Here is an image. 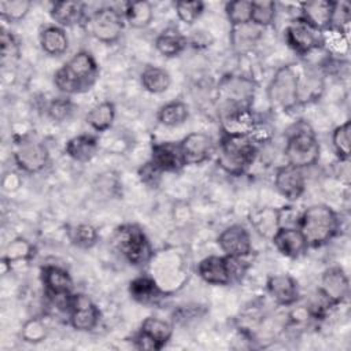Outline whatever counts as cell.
<instances>
[{
	"label": "cell",
	"mask_w": 351,
	"mask_h": 351,
	"mask_svg": "<svg viewBox=\"0 0 351 351\" xmlns=\"http://www.w3.org/2000/svg\"><path fill=\"white\" fill-rule=\"evenodd\" d=\"M348 291H350L348 277L340 266H332L322 273L318 293L330 306H336L344 302L348 296Z\"/></svg>",
	"instance_id": "cell-14"
},
{
	"label": "cell",
	"mask_w": 351,
	"mask_h": 351,
	"mask_svg": "<svg viewBox=\"0 0 351 351\" xmlns=\"http://www.w3.org/2000/svg\"><path fill=\"white\" fill-rule=\"evenodd\" d=\"M33 251H34V247L27 240H25V239H15V240H12L8 244L1 262L10 265V267H11L12 262L29 259L34 254Z\"/></svg>",
	"instance_id": "cell-36"
},
{
	"label": "cell",
	"mask_w": 351,
	"mask_h": 351,
	"mask_svg": "<svg viewBox=\"0 0 351 351\" xmlns=\"http://www.w3.org/2000/svg\"><path fill=\"white\" fill-rule=\"evenodd\" d=\"M258 145L248 134L222 133L219 140V167L230 176H241L254 163Z\"/></svg>",
	"instance_id": "cell-3"
},
{
	"label": "cell",
	"mask_w": 351,
	"mask_h": 351,
	"mask_svg": "<svg viewBox=\"0 0 351 351\" xmlns=\"http://www.w3.org/2000/svg\"><path fill=\"white\" fill-rule=\"evenodd\" d=\"M99 151L97 137L93 134H78L71 137L66 145L64 152L75 162L85 163L95 158Z\"/></svg>",
	"instance_id": "cell-24"
},
{
	"label": "cell",
	"mask_w": 351,
	"mask_h": 351,
	"mask_svg": "<svg viewBox=\"0 0 351 351\" xmlns=\"http://www.w3.org/2000/svg\"><path fill=\"white\" fill-rule=\"evenodd\" d=\"M162 171L151 162L148 160L145 165H143L138 170V177H140V181L144 182L145 185L148 186H158V184L160 182V178H162Z\"/></svg>",
	"instance_id": "cell-42"
},
{
	"label": "cell",
	"mask_w": 351,
	"mask_h": 351,
	"mask_svg": "<svg viewBox=\"0 0 351 351\" xmlns=\"http://www.w3.org/2000/svg\"><path fill=\"white\" fill-rule=\"evenodd\" d=\"M199 277L210 285H229L233 282L229 256L210 255L203 258L196 267Z\"/></svg>",
	"instance_id": "cell-16"
},
{
	"label": "cell",
	"mask_w": 351,
	"mask_h": 351,
	"mask_svg": "<svg viewBox=\"0 0 351 351\" xmlns=\"http://www.w3.org/2000/svg\"><path fill=\"white\" fill-rule=\"evenodd\" d=\"M21 337L26 343H40L47 337V326L40 318H30L23 324Z\"/></svg>",
	"instance_id": "cell-40"
},
{
	"label": "cell",
	"mask_w": 351,
	"mask_h": 351,
	"mask_svg": "<svg viewBox=\"0 0 351 351\" xmlns=\"http://www.w3.org/2000/svg\"><path fill=\"white\" fill-rule=\"evenodd\" d=\"M251 7L250 0H234L225 4V14L232 26L244 25L251 22Z\"/></svg>",
	"instance_id": "cell-34"
},
{
	"label": "cell",
	"mask_w": 351,
	"mask_h": 351,
	"mask_svg": "<svg viewBox=\"0 0 351 351\" xmlns=\"http://www.w3.org/2000/svg\"><path fill=\"white\" fill-rule=\"evenodd\" d=\"M267 292L280 306H292L300 296L298 281L289 274H274L267 278Z\"/></svg>",
	"instance_id": "cell-20"
},
{
	"label": "cell",
	"mask_w": 351,
	"mask_h": 351,
	"mask_svg": "<svg viewBox=\"0 0 351 351\" xmlns=\"http://www.w3.org/2000/svg\"><path fill=\"white\" fill-rule=\"evenodd\" d=\"M271 243L281 255L291 259L300 258L308 250L303 233L296 226L277 228V230L271 236Z\"/></svg>",
	"instance_id": "cell-18"
},
{
	"label": "cell",
	"mask_w": 351,
	"mask_h": 351,
	"mask_svg": "<svg viewBox=\"0 0 351 351\" xmlns=\"http://www.w3.org/2000/svg\"><path fill=\"white\" fill-rule=\"evenodd\" d=\"M73 111V104L69 99L58 97L52 100L47 108L48 115L55 121H64Z\"/></svg>",
	"instance_id": "cell-41"
},
{
	"label": "cell",
	"mask_w": 351,
	"mask_h": 351,
	"mask_svg": "<svg viewBox=\"0 0 351 351\" xmlns=\"http://www.w3.org/2000/svg\"><path fill=\"white\" fill-rule=\"evenodd\" d=\"M333 8L335 1L330 0L304 1L300 4V16L321 32H326L330 27Z\"/></svg>",
	"instance_id": "cell-22"
},
{
	"label": "cell",
	"mask_w": 351,
	"mask_h": 351,
	"mask_svg": "<svg viewBox=\"0 0 351 351\" xmlns=\"http://www.w3.org/2000/svg\"><path fill=\"white\" fill-rule=\"evenodd\" d=\"M69 322L78 332L93 330L100 321V310L85 293H71L69 302Z\"/></svg>",
	"instance_id": "cell-11"
},
{
	"label": "cell",
	"mask_w": 351,
	"mask_h": 351,
	"mask_svg": "<svg viewBox=\"0 0 351 351\" xmlns=\"http://www.w3.org/2000/svg\"><path fill=\"white\" fill-rule=\"evenodd\" d=\"M173 336V325L158 317H147L133 339L138 350H162Z\"/></svg>",
	"instance_id": "cell-10"
},
{
	"label": "cell",
	"mask_w": 351,
	"mask_h": 351,
	"mask_svg": "<svg viewBox=\"0 0 351 351\" xmlns=\"http://www.w3.org/2000/svg\"><path fill=\"white\" fill-rule=\"evenodd\" d=\"M162 173H178L185 167L180 143L162 141L151 147L149 159Z\"/></svg>",
	"instance_id": "cell-19"
},
{
	"label": "cell",
	"mask_w": 351,
	"mask_h": 351,
	"mask_svg": "<svg viewBox=\"0 0 351 351\" xmlns=\"http://www.w3.org/2000/svg\"><path fill=\"white\" fill-rule=\"evenodd\" d=\"M38 41L41 49L49 56H60L69 48V37L63 27L48 25L40 30Z\"/></svg>",
	"instance_id": "cell-25"
},
{
	"label": "cell",
	"mask_w": 351,
	"mask_h": 351,
	"mask_svg": "<svg viewBox=\"0 0 351 351\" xmlns=\"http://www.w3.org/2000/svg\"><path fill=\"white\" fill-rule=\"evenodd\" d=\"M70 240L80 248H90L97 241V230L90 223H78L70 230Z\"/></svg>",
	"instance_id": "cell-37"
},
{
	"label": "cell",
	"mask_w": 351,
	"mask_h": 351,
	"mask_svg": "<svg viewBox=\"0 0 351 351\" xmlns=\"http://www.w3.org/2000/svg\"><path fill=\"white\" fill-rule=\"evenodd\" d=\"M30 7L29 0H3L0 1V14L8 22H19L27 15Z\"/></svg>",
	"instance_id": "cell-35"
},
{
	"label": "cell",
	"mask_w": 351,
	"mask_h": 351,
	"mask_svg": "<svg viewBox=\"0 0 351 351\" xmlns=\"http://www.w3.org/2000/svg\"><path fill=\"white\" fill-rule=\"evenodd\" d=\"M123 18L129 23V26L134 29L147 27L154 18V8L149 1H133L128 3L123 11Z\"/></svg>",
	"instance_id": "cell-32"
},
{
	"label": "cell",
	"mask_w": 351,
	"mask_h": 351,
	"mask_svg": "<svg viewBox=\"0 0 351 351\" xmlns=\"http://www.w3.org/2000/svg\"><path fill=\"white\" fill-rule=\"evenodd\" d=\"M321 147L313 129L306 123L295 125V129L289 133L284 155L288 165L299 169L314 166L319 159Z\"/></svg>",
	"instance_id": "cell-5"
},
{
	"label": "cell",
	"mask_w": 351,
	"mask_h": 351,
	"mask_svg": "<svg viewBox=\"0 0 351 351\" xmlns=\"http://www.w3.org/2000/svg\"><path fill=\"white\" fill-rule=\"evenodd\" d=\"M16 166L29 174L40 173L49 160V152L45 144L34 140H22L14 151Z\"/></svg>",
	"instance_id": "cell-12"
},
{
	"label": "cell",
	"mask_w": 351,
	"mask_h": 351,
	"mask_svg": "<svg viewBox=\"0 0 351 351\" xmlns=\"http://www.w3.org/2000/svg\"><path fill=\"white\" fill-rule=\"evenodd\" d=\"M182 158L186 165H202L214 154L213 138L203 132H192L180 141Z\"/></svg>",
	"instance_id": "cell-17"
},
{
	"label": "cell",
	"mask_w": 351,
	"mask_h": 351,
	"mask_svg": "<svg viewBox=\"0 0 351 351\" xmlns=\"http://www.w3.org/2000/svg\"><path fill=\"white\" fill-rule=\"evenodd\" d=\"M274 186L281 196L293 202L298 200L306 189V177L303 169L292 165L280 166L274 174Z\"/></svg>",
	"instance_id": "cell-15"
},
{
	"label": "cell",
	"mask_w": 351,
	"mask_h": 351,
	"mask_svg": "<svg viewBox=\"0 0 351 351\" xmlns=\"http://www.w3.org/2000/svg\"><path fill=\"white\" fill-rule=\"evenodd\" d=\"M217 243L226 256L245 258L252 252L250 232L239 223L225 228L217 237Z\"/></svg>",
	"instance_id": "cell-13"
},
{
	"label": "cell",
	"mask_w": 351,
	"mask_h": 351,
	"mask_svg": "<svg viewBox=\"0 0 351 351\" xmlns=\"http://www.w3.org/2000/svg\"><path fill=\"white\" fill-rule=\"evenodd\" d=\"M115 244L132 266H143L152 256V248L144 230L134 223H126L115 230Z\"/></svg>",
	"instance_id": "cell-6"
},
{
	"label": "cell",
	"mask_w": 351,
	"mask_h": 351,
	"mask_svg": "<svg viewBox=\"0 0 351 351\" xmlns=\"http://www.w3.org/2000/svg\"><path fill=\"white\" fill-rule=\"evenodd\" d=\"M115 115V104L112 101L106 100L92 107L86 114L85 121L90 126V129H93L97 133H103L112 126Z\"/></svg>",
	"instance_id": "cell-29"
},
{
	"label": "cell",
	"mask_w": 351,
	"mask_h": 351,
	"mask_svg": "<svg viewBox=\"0 0 351 351\" xmlns=\"http://www.w3.org/2000/svg\"><path fill=\"white\" fill-rule=\"evenodd\" d=\"M299 74L296 64H285L274 73L266 89L273 110L289 111L299 106Z\"/></svg>",
	"instance_id": "cell-4"
},
{
	"label": "cell",
	"mask_w": 351,
	"mask_h": 351,
	"mask_svg": "<svg viewBox=\"0 0 351 351\" xmlns=\"http://www.w3.org/2000/svg\"><path fill=\"white\" fill-rule=\"evenodd\" d=\"M176 14L178 19L186 25L195 23L200 15L204 11V3L203 1H176L174 3Z\"/></svg>",
	"instance_id": "cell-39"
},
{
	"label": "cell",
	"mask_w": 351,
	"mask_h": 351,
	"mask_svg": "<svg viewBox=\"0 0 351 351\" xmlns=\"http://www.w3.org/2000/svg\"><path fill=\"white\" fill-rule=\"evenodd\" d=\"M188 117H189V108L186 103L181 100H171L163 104L156 112L158 122L167 128H176L182 125L188 119Z\"/></svg>",
	"instance_id": "cell-31"
},
{
	"label": "cell",
	"mask_w": 351,
	"mask_h": 351,
	"mask_svg": "<svg viewBox=\"0 0 351 351\" xmlns=\"http://www.w3.org/2000/svg\"><path fill=\"white\" fill-rule=\"evenodd\" d=\"M18 44L11 33L3 32L1 33V56L5 59L7 56H16L18 55Z\"/></svg>",
	"instance_id": "cell-43"
},
{
	"label": "cell",
	"mask_w": 351,
	"mask_h": 351,
	"mask_svg": "<svg viewBox=\"0 0 351 351\" xmlns=\"http://www.w3.org/2000/svg\"><path fill=\"white\" fill-rule=\"evenodd\" d=\"M41 281L49 298L73 293V278L63 267L48 265L41 269Z\"/></svg>",
	"instance_id": "cell-21"
},
{
	"label": "cell",
	"mask_w": 351,
	"mask_h": 351,
	"mask_svg": "<svg viewBox=\"0 0 351 351\" xmlns=\"http://www.w3.org/2000/svg\"><path fill=\"white\" fill-rule=\"evenodd\" d=\"M350 130L351 123L350 121H346L332 133V145L339 159H350Z\"/></svg>",
	"instance_id": "cell-38"
},
{
	"label": "cell",
	"mask_w": 351,
	"mask_h": 351,
	"mask_svg": "<svg viewBox=\"0 0 351 351\" xmlns=\"http://www.w3.org/2000/svg\"><path fill=\"white\" fill-rule=\"evenodd\" d=\"M298 228L303 233L308 248H317L325 245L337 234L340 219L332 207L313 204L300 213Z\"/></svg>",
	"instance_id": "cell-2"
},
{
	"label": "cell",
	"mask_w": 351,
	"mask_h": 351,
	"mask_svg": "<svg viewBox=\"0 0 351 351\" xmlns=\"http://www.w3.org/2000/svg\"><path fill=\"white\" fill-rule=\"evenodd\" d=\"M140 81H141L143 88L147 92L159 95L169 89V86L171 84V77H170L169 71L162 67L147 66L140 75Z\"/></svg>",
	"instance_id": "cell-30"
},
{
	"label": "cell",
	"mask_w": 351,
	"mask_h": 351,
	"mask_svg": "<svg viewBox=\"0 0 351 351\" xmlns=\"http://www.w3.org/2000/svg\"><path fill=\"white\" fill-rule=\"evenodd\" d=\"M129 293L133 300L141 304H155L163 296L160 287L152 277L148 276L133 278L129 282Z\"/></svg>",
	"instance_id": "cell-26"
},
{
	"label": "cell",
	"mask_w": 351,
	"mask_h": 351,
	"mask_svg": "<svg viewBox=\"0 0 351 351\" xmlns=\"http://www.w3.org/2000/svg\"><path fill=\"white\" fill-rule=\"evenodd\" d=\"M254 93L255 84L252 80L241 75H229L223 78L218 88L219 117L236 110L251 108Z\"/></svg>",
	"instance_id": "cell-7"
},
{
	"label": "cell",
	"mask_w": 351,
	"mask_h": 351,
	"mask_svg": "<svg viewBox=\"0 0 351 351\" xmlns=\"http://www.w3.org/2000/svg\"><path fill=\"white\" fill-rule=\"evenodd\" d=\"M277 12V4L271 0L252 1L251 22L259 27H267L274 22Z\"/></svg>",
	"instance_id": "cell-33"
},
{
	"label": "cell",
	"mask_w": 351,
	"mask_h": 351,
	"mask_svg": "<svg viewBox=\"0 0 351 351\" xmlns=\"http://www.w3.org/2000/svg\"><path fill=\"white\" fill-rule=\"evenodd\" d=\"M51 18L55 25L69 27L86 19L85 5L81 1H56L51 7Z\"/></svg>",
	"instance_id": "cell-23"
},
{
	"label": "cell",
	"mask_w": 351,
	"mask_h": 351,
	"mask_svg": "<svg viewBox=\"0 0 351 351\" xmlns=\"http://www.w3.org/2000/svg\"><path fill=\"white\" fill-rule=\"evenodd\" d=\"M88 32L104 44H114L123 32V16L114 7H101L86 16Z\"/></svg>",
	"instance_id": "cell-8"
},
{
	"label": "cell",
	"mask_w": 351,
	"mask_h": 351,
	"mask_svg": "<svg viewBox=\"0 0 351 351\" xmlns=\"http://www.w3.org/2000/svg\"><path fill=\"white\" fill-rule=\"evenodd\" d=\"M99 64L88 51H80L73 55L53 74L55 86L66 95L88 92L99 78Z\"/></svg>",
	"instance_id": "cell-1"
},
{
	"label": "cell",
	"mask_w": 351,
	"mask_h": 351,
	"mask_svg": "<svg viewBox=\"0 0 351 351\" xmlns=\"http://www.w3.org/2000/svg\"><path fill=\"white\" fill-rule=\"evenodd\" d=\"M186 44H188L186 37L176 27L165 29L155 38V48L160 55L166 58L178 56L185 49Z\"/></svg>",
	"instance_id": "cell-28"
},
{
	"label": "cell",
	"mask_w": 351,
	"mask_h": 351,
	"mask_svg": "<svg viewBox=\"0 0 351 351\" xmlns=\"http://www.w3.org/2000/svg\"><path fill=\"white\" fill-rule=\"evenodd\" d=\"M285 41L291 49L303 56L324 48V32L314 27L299 15L287 25Z\"/></svg>",
	"instance_id": "cell-9"
},
{
	"label": "cell",
	"mask_w": 351,
	"mask_h": 351,
	"mask_svg": "<svg viewBox=\"0 0 351 351\" xmlns=\"http://www.w3.org/2000/svg\"><path fill=\"white\" fill-rule=\"evenodd\" d=\"M262 27L254 25L252 22L232 26L230 29V44L232 48L239 53H245L258 43L262 36Z\"/></svg>",
	"instance_id": "cell-27"
}]
</instances>
